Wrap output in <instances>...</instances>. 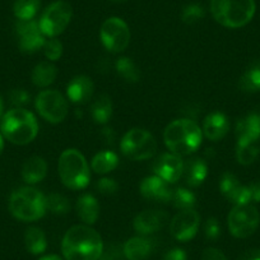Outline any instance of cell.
<instances>
[{
	"label": "cell",
	"instance_id": "1",
	"mask_svg": "<svg viewBox=\"0 0 260 260\" xmlns=\"http://www.w3.org/2000/svg\"><path fill=\"white\" fill-rule=\"evenodd\" d=\"M104 242L96 230L77 224L62 237L61 252L65 260H100Z\"/></svg>",
	"mask_w": 260,
	"mask_h": 260
},
{
	"label": "cell",
	"instance_id": "2",
	"mask_svg": "<svg viewBox=\"0 0 260 260\" xmlns=\"http://www.w3.org/2000/svg\"><path fill=\"white\" fill-rule=\"evenodd\" d=\"M203 134L197 122L189 119H177L170 122L164 132V141L171 153L187 156L201 147Z\"/></svg>",
	"mask_w": 260,
	"mask_h": 260
},
{
	"label": "cell",
	"instance_id": "3",
	"mask_svg": "<svg viewBox=\"0 0 260 260\" xmlns=\"http://www.w3.org/2000/svg\"><path fill=\"white\" fill-rule=\"evenodd\" d=\"M2 133L11 143L24 146L34 141L39 133V124L32 112L22 107L9 110L2 120Z\"/></svg>",
	"mask_w": 260,
	"mask_h": 260
},
{
	"label": "cell",
	"instance_id": "4",
	"mask_svg": "<svg viewBox=\"0 0 260 260\" xmlns=\"http://www.w3.org/2000/svg\"><path fill=\"white\" fill-rule=\"evenodd\" d=\"M255 0H211L213 18L227 28H240L255 14Z\"/></svg>",
	"mask_w": 260,
	"mask_h": 260
},
{
	"label": "cell",
	"instance_id": "5",
	"mask_svg": "<svg viewBox=\"0 0 260 260\" xmlns=\"http://www.w3.org/2000/svg\"><path fill=\"white\" fill-rule=\"evenodd\" d=\"M9 211L17 219L21 221H37L46 213L45 195L35 187H21L11 195Z\"/></svg>",
	"mask_w": 260,
	"mask_h": 260
},
{
	"label": "cell",
	"instance_id": "6",
	"mask_svg": "<svg viewBox=\"0 0 260 260\" xmlns=\"http://www.w3.org/2000/svg\"><path fill=\"white\" fill-rule=\"evenodd\" d=\"M59 177L62 184L72 190H81L88 185L91 175L86 158L74 148L65 149L57 164Z\"/></svg>",
	"mask_w": 260,
	"mask_h": 260
},
{
	"label": "cell",
	"instance_id": "7",
	"mask_svg": "<svg viewBox=\"0 0 260 260\" xmlns=\"http://www.w3.org/2000/svg\"><path fill=\"white\" fill-rule=\"evenodd\" d=\"M122 154L133 161H143L156 154L157 142L154 137L146 129H130L120 142Z\"/></svg>",
	"mask_w": 260,
	"mask_h": 260
},
{
	"label": "cell",
	"instance_id": "8",
	"mask_svg": "<svg viewBox=\"0 0 260 260\" xmlns=\"http://www.w3.org/2000/svg\"><path fill=\"white\" fill-rule=\"evenodd\" d=\"M72 16H73V11H72L71 4L64 0L54 2L42 13L39 21L40 29L44 36L50 37V39L59 36L69 26Z\"/></svg>",
	"mask_w": 260,
	"mask_h": 260
},
{
	"label": "cell",
	"instance_id": "9",
	"mask_svg": "<svg viewBox=\"0 0 260 260\" xmlns=\"http://www.w3.org/2000/svg\"><path fill=\"white\" fill-rule=\"evenodd\" d=\"M227 222L232 236L237 239H246L256 231L260 216L252 204H237L230 212Z\"/></svg>",
	"mask_w": 260,
	"mask_h": 260
},
{
	"label": "cell",
	"instance_id": "10",
	"mask_svg": "<svg viewBox=\"0 0 260 260\" xmlns=\"http://www.w3.org/2000/svg\"><path fill=\"white\" fill-rule=\"evenodd\" d=\"M36 109L46 121L59 124L68 115V101L56 89H45L36 97Z\"/></svg>",
	"mask_w": 260,
	"mask_h": 260
},
{
	"label": "cell",
	"instance_id": "11",
	"mask_svg": "<svg viewBox=\"0 0 260 260\" xmlns=\"http://www.w3.org/2000/svg\"><path fill=\"white\" fill-rule=\"evenodd\" d=\"M100 37L109 51L121 52L130 42V29L121 18L111 17L102 24Z\"/></svg>",
	"mask_w": 260,
	"mask_h": 260
},
{
	"label": "cell",
	"instance_id": "12",
	"mask_svg": "<svg viewBox=\"0 0 260 260\" xmlns=\"http://www.w3.org/2000/svg\"><path fill=\"white\" fill-rule=\"evenodd\" d=\"M201 227V217L194 209H185L179 212L172 218L170 224L171 235L179 241H189L194 239Z\"/></svg>",
	"mask_w": 260,
	"mask_h": 260
},
{
	"label": "cell",
	"instance_id": "13",
	"mask_svg": "<svg viewBox=\"0 0 260 260\" xmlns=\"http://www.w3.org/2000/svg\"><path fill=\"white\" fill-rule=\"evenodd\" d=\"M17 34L19 37V49L26 54H34V52L39 51L46 42L44 34L40 29L39 22L34 21V19L18 21Z\"/></svg>",
	"mask_w": 260,
	"mask_h": 260
},
{
	"label": "cell",
	"instance_id": "14",
	"mask_svg": "<svg viewBox=\"0 0 260 260\" xmlns=\"http://www.w3.org/2000/svg\"><path fill=\"white\" fill-rule=\"evenodd\" d=\"M184 162L181 157L174 153H164L154 161V175L159 176L169 184H174L182 176Z\"/></svg>",
	"mask_w": 260,
	"mask_h": 260
},
{
	"label": "cell",
	"instance_id": "15",
	"mask_svg": "<svg viewBox=\"0 0 260 260\" xmlns=\"http://www.w3.org/2000/svg\"><path fill=\"white\" fill-rule=\"evenodd\" d=\"M219 190L227 201L237 204H247L251 202L249 186H245L231 172H224L219 180Z\"/></svg>",
	"mask_w": 260,
	"mask_h": 260
},
{
	"label": "cell",
	"instance_id": "16",
	"mask_svg": "<svg viewBox=\"0 0 260 260\" xmlns=\"http://www.w3.org/2000/svg\"><path fill=\"white\" fill-rule=\"evenodd\" d=\"M141 194L149 201L158 202V203H167L172 198V190L170 189L169 182L165 181L159 176H148L141 182Z\"/></svg>",
	"mask_w": 260,
	"mask_h": 260
},
{
	"label": "cell",
	"instance_id": "17",
	"mask_svg": "<svg viewBox=\"0 0 260 260\" xmlns=\"http://www.w3.org/2000/svg\"><path fill=\"white\" fill-rule=\"evenodd\" d=\"M167 221V214L158 209H147L134 218V230L139 235H151L159 231Z\"/></svg>",
	"mask_w": 260,
	"mask_h": 260
},
{
	"label": "cell",
	"instance_id": "18",
	"mask_svg": "<svg viewBox=\"0 0 260 260\" xmlns=\"http://www.w3.org/2000/svg\"><path fill=\"white\" fill-rule=\"evenodd\" d=\"M237 143H257L260 138V107L239 120L236 125Z\"/></svg>",
	"mask_w": 260,
	"mask_h": 260
},
{
	"label": "cell",
	"instance_id": "19",
	"mask_svg": "<svg viewBox=\"0 0 260 260\" xmlns=\"http://www.w3.org/2000/svg\"><path fill=\"white\" fill-rule=\"evenodd\" d=\"M94 91V84L89 77L77 76L69 82L67 87V96L73 104L83 105L91 100Z\"/></svg>",
	"mask_w": 260,
	"mask_h": 260
},
{
	"label": "cell",
	"instance_id": "20",
	"mask_svg": "<svg viewBox=\"0 0 260 260\" xmlns=\"http://www.w3.org/2000/svg\"><path fill=\"white\" fill-rule=\"evenodd\" d=\"M230 130V121L222 112H212L204 119L203 133L209 141L218 142L226 137Z\"/></svg>",
	"mask_w": 260,
	"mask_h": 260
},
{
	"label": "cell",
	"instance_id": "21",
	"mask_svg": "<svg viewBox=\"0 0 260 260\" xmlns=\"http://www.w3.org/2000/svg\"><path fill=\"white\" fill-rule=\"evenodd\" d=\"M182 175L185 176V181L190 186H199L204 182L207 175H208V166L202 158L187 159L184 162V170Z\"/></svg>",
	"mask_w": 260,
	"mask_h": 260
},
{
	"label": "cell",
	"instance_id": "22",
	"mask_svg": "<svg viewBox=\"0 0 260 260\" xmlns=\"http://www.w3.org/2000/svg\"><path fill=\"white\" fill-rule=\"evenodd\" d=\"M76 211L79 218L87 224H93L99 219L100 204L91 194L81 195L77 201Z\"/></svg>",
	"mask_w": 260,
	"mask_h": 260
},
{
	"label": "cell",
	"instance_id": "23",
	"mask_svg": "<svg viewBox=\"0 0 260 260\" xmlns=\"http://www.w3.org/2000/svg\"><path fill=\"white\" fill-rule=\"evenodd\" d=\"M47 164L42 157L34 156L24 162L22 167V177L27 184H37L46 177Z\"/></svg>",
	"mask_w": 260,
	"mask_h": 260
},
{
	"label": "cell",
	"instance_id": "24",
	"mask_svg": "<svg viewBox=\"0 0 260 260\" xmlns=\"http://www.w3.org/2000/svg\"><path fill=\"white\" fill-rule=\"evenodd\" d=\"M122 251L127 260H144L151 254L152 245L143 236L132 237L124 244Z\"/></svg>",
	"mask_w": 260,
	"mask_h": 260
},
{
	"label": "cell",
	"instance_id": "25",
	"mask_svg": "<svg viewBox=\"0 0 260 260\" xmlns=\"http://www.w3.org/2000/svg\"><path fill=\"white\" fill-rule=\"evenodd\" d=\"M56 76V67L49 61H42L37 64L32 71V82H34L35 86L45 88V87H49L50 84L54 83Z\"/></svg>",
	"mask_w": 260,
	"mask_h": 260
},
{
	"label": "cell",
	"instance_id": "26",
	"mask_svg": "<svg viewBox=\"0 0 260 260\" xmlns=\"http://www.w3.org/2000/svg\"><path fill=\"white\" fill-rule=\"evenodd\" d=\"M24 244H26V249L31 254H42L47 247L46 235L39 227H29V229L26 230V234H24Z\"/></svg>",
	"mask_w": 260,
	"mask_h": 260
},
{
	"label": "cell",
	"instance_id": "27",
	"mask_svg": "<svg viewBox=\"0 0 260 260\" xmlns=\"http://www.w3.org/2000/svg\"><path fill=\"white\" fill-rule=\"evenodd\" d=\"M91 115L97 124H106L112 115V102L107 94L97 96L91 106Z\"/></svg>",
	"mask_w": 260,
	"mask_h": 260
},
{
	"label": "cell",
	"instance_id": "28",
	"mask_svg": "<svg viewBox=\"0 0 260 260\" xmlns=\"http://www.w3.org/2000/svg\"><path fill=\"white\" fill-rule=\"evenodd\" d=\"M117 165H119V157L116 153L111 151H102L92 158L91 166L96 174L104 175L116 169Z\"/></svg>",
	"mask_w": 260,
	"mask_h": 260
},
{
	"label": "cell",
	"instance_id": "29",
	"mask_svg": "<svg viewBox=\"0 0 260 260\" xmlns=\"http://www.w3.org/2000/svg\"><path fill=\"white\" fill-rule=\"evenodd\" d=\"M239 87L241 91L254 93L260 91V61L251 65L241 76L239 81Z\"/></svg>",
	"mask_w": 260,
	"mask_h": 260
},
{
	"label": "cell",
	"instance_id": "30",
	"mask_svg": "<svg viewBox=\"0 0 260 260\" xmlns=\"http://www.w3.org/2000/svg\"><path fill=\"white\" fill-rule=\"evenodd\" d=\"M41 0H16L13 4L14 16L18 21H29L34 19L40 9Z\"/></svg>",
	"mask_w": 260,
	"mask_h": 260
},
{
	"label": "cell",
	"instance_id": "31",
	"mask_svg": "<svg viewBox=\"0 0 260 260\" xmlns=\"http://www.w3.org/2000/svg\"><path fill=\"white\" fill-rule=\"evenodd\" d=\"M116 72L121 78H124L126 82H130V83H136L141 78V72H139L136 62L126 56L117 59Z\"/></svg>",
	"mask_w": 260,
	"mask_h": 260
},
{
	"label": "cell",
	"instance_id": "32",
	"mask_svg": "<svg viewBox=\"0 0 260 260\" xmlns=\"http://www.w3.org/2000/svg\"><path fill=\"white\" fill-rule=\"evenodd\" d=\"M45 199H46V211H50L52 214L62 216V214L68 213L71 209V203H69L68 198L62 194L51 192L45 197Z\"/></svg>",
	"mask_w": 260,
	"mask_h": 260
},
{
	"label": "cell",
	"instance_id": "33",
	"mask_svg": "<svg viewBox=\"0 0 260 260\" xmlns=\"http://www.w3.org/2000/svg\"><path fill=\"white\" fill-rule=\"evenodd\" d=\"M259 156V147L256 143H237L236 158L240 165H251Z\"/></svg>",
	"mask_w": 260,
	"mask_h": 260
},
{
	"label": "cell",
	"instance_id": "34",
	"mask_svg": "<svg viewBox=\"0 0 260 260\" xmlns=\"http://www.w3.org/2000/svg\"><path fill=\"white\" fill-rule=\"evenodd\" d=\"M172 203L176 208L185 211V209H192L195 206V195L192 194L190 190L184 189V187H179L172 192Z\"/></svg>",
	"mask_w": 260,
	"mask_h": 260
},
{
	"label": "cell",
	"instance_id": "35",
	"mask_svg": "<svg viewBox=\"0 0 260 260\" xmlns=\"http://www.w3.org/2000/svg\"><path fill=\"white\" fill-rule=\"evenodd\" d=\"M204 17L203 7L199 4H189L181 12V19L186 24H194Z\"/></svg>",
	"mask_w": 260,
	"mask_h": 260
},
{
	"label": "cell",
	"instance_id": "36",
	"mask_svg": "<svg viewBox=\"0 0 260 260\" xmlns=\"http://www.w3.org/2000/svg\"><path fill=\"white\" fill-rule=\"evenodd\" d=\"M42 49H44L45 56L49 60H51V61H56V60H59L60 57H61L62 44L59 40L55 39V37H52L49 41L45 42Z\"/></svg>",
	"mask_w": 260,
	"mask_h": 260
},
{
	"label": "cell",
	"instance_id": "37",
	"mask_svg": "<svg viewBox=\"0 0 260 260\" xmlns=\"http://www.w3.org/2000/svg\"><path fill=\"white\" fill-rule=\"evenodd\" d=\"M204 234H206L207 239L216 240L218 239L219 234H221V226L217 218H208L206 224H204Z\"/></svg>",
	"mask_w": 260,
	"mask_h": 260
},
{
	"label": "cell",
	"instance_id": "38",
	"mask_svg": "<svg viewBox=\"0 0 260 260\" xmlns=\"http://www.w3.org/2000/svg\"><path fill=\"white\" fill-rule=\"evenodd\" d=\"M97 189L101 194L104 195H111L115 194L117 190V182L114 179H109V177H104L97 182Z\"/></svg>",
	"mask_w": 260,
	"mask_h": 260
},
{
	"label": "cell",
	"instance_id": "39",
	"mask_svg": "<svg viewBox=\"0 0 260 260\" xmlns=\"http://www.w3.org/2000/svg\"><path fill=\"white\" fill-rule=\"evenodd\" d=\"M9 96H11L12 102L17 106H22V105H26L29 102V93L24 89H14Z\"/></svg>",
	"mask_w": 260,
	"mask_h": 260
},
{
	"label": "cell",
	"instance_id": "40",
	"mask_svg": "<svg viewBox=\"0 0 260 260\" xmlns=\"http://www.w3.org/2000/svg\"><path fill=\"white\" fill-rule=\"evenodd\" d=\"M202 260H227L226 255L216 247H208L202 254Z\"/></svg>",
	"mask_w": 260,
	"mask_h": 260
},
{
	"label": "cell",
	"instance_id": "41",
	"mask_svg": "<svg viewBox=\"0 0 260 260\" xmlns=\"http://www.w3.org/2000/svg\"><path fill=\"white\" fill-rule=\"evenodd\" d=\"M164 260H186V252L182 249H171L165 254Z\"/></svg>",
	"mask_w": 260,
	"mask_h": 260
},
{
	"label": "cell",
	"instance_id": "42",
	"mask_svg": "<svg viewBox=\"0 0 260 260\" xmlns=\"http://www.w3.org/2000/svg\"><path fill=\"white\" fill-rule=\"evenodd\" d=\"M237 260H260V249L247 250Z\"/></svg>",
	"mask_w": 260,
	"mask_h": 260
},
{
	"label": "cell",
	"instance_id": "43",
	"mask_svg": "<svg viewBox=\"0 0 260 260\" xmlns=\"http://www.w3.org/2000/svg\"><path fill=\"white\" fill-rule=\"evenodd\" d=\"M249 191L251 202H260V181H256L254 182V184L249 185Z\"/></svg>",
	"mask_w": 260,
	"mask_h": 260
},
{
	"label": "cell",
	"instance_id": "44",
	"mask_svg": "<svg viewBox=\"0 0 260 260\" xmlns=\"http://www.w3.org/2000/svg\"><path fill=\"white\" fill-rule=\"evenodd\" d=\"M40 260H62V259L55 254H49V255H45V256H42Z\"/></svg>",
	"mask_w": 260,
	"mask_h": 260
},
{
	"label": "cell",
	"instance_id": "45",
	"mask_svg": "<svg viewBox=\"0 0 260 260\" xmlns=\"http://www.w3.org/2000/svg\"><path fill=\"white\" fill-rule=\"evenodd\" d=\"M3 148H4L3 137H2V134H0V154H2V152H3Z\"/></svg>",
	"mask_w": 260,
	"mask_h": 260
},
{
	"label": "cell",
	"instance_id": "46",
	"mask_svg": "<svg viewBox=\"0 0 260 260\" xmlns=\"http://www.w3.org/2000/svg\"><path fill=\"white\" fill-rule=\"evenodd\" d=\"M2 115H3V101L0 99V117H2Z\"/></svg>",
	"mask_w": 260,
	"mask_h": 260
},
{
	"label": "cell",
	"instance_id": "47",
	"mask_svg": "<svg viewBox=\"0 0 260 260\" xmlns=\"http://www.w3.org/2000/svg\"><path fill=\"white\" fill-rule=\"evenodd\" d=\"M110 2H114V3H122V2H126V0H110Z\"/></svg>",
	"mask_w": 260,
	"mask_h": 260
}]
</instances>
